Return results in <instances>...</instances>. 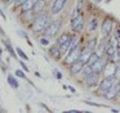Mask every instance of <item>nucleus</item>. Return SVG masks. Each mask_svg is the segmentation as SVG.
<instances>
[{"label":"nucleus","mask_w":120,"mask_h":113,"mask_svg":"<svg viewBox=\"0 0 120 113\" xmlns=\"http://www.w3.org/2000/svg\"><path fill=\"white\" fill-rule=\"evenodd\" d=\"M114 77L120 79V65L116 66V70H115V74H114Z\"/></svg>","instance_id":"obj_28"},{"label":"nucleus","mask_w":120,"mask_h":113,"mask_svg":"<svg viewBox=\"0 0 120 113\" xmlns=\"http://www.w3.org/2000/svg\"><path fill=\"white\" fill-rule=\"evenodd\" d=\"M20 65H21L22 67H23V69H24L25 71H28V68H27V66H26V65H25V64H24V62H22V61H20Z\"/></svg>","instance_id":"obj_31"},{"label":"nucleus","mask_w":120,"mask_h":113,"mask_svg":"<svg viewBox=\"0 0 120 113\" xmlns=\"http://www.w3.org/2000/svg\"><path fill=\"white\" fill-rule=\"evenodd\" d=\"M40 42H41V44H42V45H48V44H49V41L46 40V39H44V38L41 39Z\"/></svg>","instance_id":"obj_30"},{"label":"nucleus","mask_w":120,"mask_h":113,"mask_svg":"<svg viewBox=\"0 0 120 113\" xmlns=\"http://www.w3.org/2000/svg\"><path fill=\"white\" fill-rule=\"evenodd\" d=\"M113 85H114V76H106V78L101 81L99 90L101 92L105 93V92H107Z\"/></svg>","instance_id":"obj_3"},{"label":"nucleus","mask_w":120,"mask_h":113,"mask_svg":"<svg viewBox=\"0 0 120 113\" xmlns=\"http://www.w3.org/2000/svg\"><path fill=\"white\" fill-rule=\"evenodd\" d=\"M100 57L98 55H97V53H93L92 52V54H91V56L89 57V59H88V62H87V65H90L91 66L92 64H94L97 60H98Z\"/></svg>","instance_id":"obj_19"},{"label":"nucleus","mask_w":120,"mask_h":113,"mask_svg":"<svg viewBox=\"0 0 120 113\" xmlns=\"http://www.w3.org/2000/svg\"><path fill=\"white\" fill-rule=\"evenodd\" d=\"M26 1V0H16V2L18 3V4H20V3H24Z\"/></svg>","instance_id":"obj_33"},{"label":"nucleus","mask_w":120,"mask_h":113,"mask_svg":"<svg viewBox=\"0 0 120 113\" xmlns=\"http://www.w3.org/2000/svg\"><path fill=\"white\" fill-rule=\"evenodd\" d=\"M15 74H16L18 77H20V78H25V74L22 72V70H16L15 71Z\"/></svg>","instance_id":"obj_29"},{"label":"nucleus","mask_w":120,"mask_h":113,"mask_svg":"<svg viewBox=\"0 0 120 113\" xmlns=\"http://www.w3.org/2000/svg\"><path fill=\"white\" fill-rule=\"evenodd\" d=\"M16 51H17V53H18V55H19L20 57H22V58L25 59V60H28V56H26V54L20 49V48H16Z\"/></svg>","instance_id":"obj_24"},{"label":"nucleus","mask_w":120,"mask_h":113,"mask_svg":"<svg viewBox=\"0 0 120 113\" xmlns=\"http://www.w3.org/2000/svg\"><path fill=\"white\" fill-rule=\"evenodd\" d=\"M119 91H120V84L118 83L113 85L107 92H105V97H106V99H112L117 95Z\"/></svg>","instance_id":"obj_6"},{"label":"nucleus","mask_w":120,"mask_h":113,"mask_svg":"<svg viewBox=\"0 0 120 113\" xmlns=\"http://www.w3.org/2000/svg\"><path fill=\"white\" fill-rule=\"evenodd\" d=\"M95 47H96V39L89 40L87 45H86V49H88V50L92 51V52H93V50L95 49Z\"/></svg>","instance_id":"obj_21"},{"label":"nucleus","mask_w":120,"mask_h":113,"mask_svg":"<svg viewBox=\"0 0 120 113\" xmlns=\"http://www.w3.org/2000/svg\"><path fill=\"white\" fill-rule=\"evenodd\" d=\"M99 73L96 72H92L91 74L87 75V78H86V84L89 87H92V86L96 85V83L98 82V77H99Z\"/></svg>","instance_id":"obj_7"},{"label":"nucleus","mask_w":120,"mask_h":113,"mask_svg":"<svg viewBox=\"0 0 120 113\" xmlns=\"http://www.w3.org/2000/svg\"><path fill=\"white\" fill-rule=\"evenodd\" d=\"M101 30H102L103 36L106 37V36L109 35L111 30H112V22H111V20H109V19L105 20L103 22V24H102V28H101Z\"/></svg>","instance_id":"obj_9"},{"label":"nucleus","mask_w":120,"mask_h":113,"mask_svg":"<svg viewBox=\"0 0 120 113\" xmlns=\"http://www.w3.org/2000/svg\"><path fill=\"white\" fill-rule=\"evenodd\" d=\"M48 21H49V18L46 14H41L35 19L34 23H33V30L35 32H40L42 30L46 29L48 26Z\"/></svg>","instance_id":"obj_1"},{"label":"nucleus","mask_w":120,"mask_h":113,"mask_svg":"<svg viewBox=\"0 0 120 113\" xmlns=\"http://www.w3.org/2000/svg\"><path fill=\"white\" fill-rule=\"evenodd\" d=\"M116 51H117V49H116L115 45L109 44V45H108V47L106 48V54H107L108 57H110V58L114 57L115 54H116Z\"/></svg>","instance_id":"obj_15"},{"label":"nucleus","mask_w":120,"mask_h":113,"mask_svg":"<svg viewBox=\"0 0 120 113\" xmlns=\"http://www.w3.org/2000/svg\"><path fill=\"white\" fill-rule=\"evenodd\" d=\"M83 25H84V20L81 15L77 16L75 19L72 20V29L74 31H81L82 28H83Z\"/></svg>","instance_id":"obj_5"},{"label":"nucleus","mask_w":120,"mask_h":113,"mask_svg":"<svg viewBox=\"0 0 120 113\" xmlns=\"http://www.w3.org/2000/svg\"><path fill=\"white\" fill-rule=\"evenodd\" d=\"M13 1H14V0H4L5 3H12Z\"/></svg>","instance_id":"obj_35"},{"label":"nucleus","mask_w":120,"mask_h":113,"mask_svg":"<svg viewBox=\"0 0 120 113\" xmlns=\"http://www.w3.org/2000/svg\"><path fill=\"white\" fill-rule=\"evenodd\" d=\"M60 25H61V21L60 20H55L52 23H50L47 26V28L45 29V34L48 37H53L57 34V32L59 31Z\"/></svg>","instance_id":"obj_2"},{"label":"nucleus","mask_w":120,"mask_h":113,"mask_svg":"<svg viewBox=\"0 0 120 113\" xmlns=\"http://www.w3.org/2000/svg\"><path fill=\"white\" fill-rule=\"evenodd\" d=\"M83 72H84V74L87 76V75H89V74H91L92 72H93V69H92V67L90 66V65H87L84 68V70H83Z\"/></svg>","instance_id":"obj_25"},{"label":"nucleus","mask_w":120,"mask_h":113,"mask_svg":"<svg viewBox=\"0 0 120 113\" xmlns=\"http://www.w3.org/2000/svg\"><path fill=\"white\" fill-rule=\"evenodd\" d=\"M115 70H116V66L112 65V64H109V65H107L106 69H105V71H106L105 75H106V76H114Z\"/></svg>","instance_id":"obj_17"},{"label":"nucleus","mask_w":120,"mask_h":113,"mask_svg":"<svg viewBox=\"0 0 120 113\" xmlns=\"http://www.w3.org/2000/svg\"><path fill=\"white\" fill-rule=\"evenodd\" d=\"M44 6H45V1L44 0H37V2L35 3L34 7H33V13L38 15L42 12V10L44 9Z\"/></svg>","instance_id":"obj_12"},{"label":"nucleus","mask_w":120,"mask_h":113,"mask_svg":"<svg viewBox=\"0 0 120 113\" xmlns=\"http://www.w3.org/2000/svg\"><path fill=\"white\" fill-rule=\"evenodd\" d=\"M36 2H37V0H26V1L23 3L22 9L24 11H28L30 9H33V7H34Z\"/></svg>","instance_id":"obj_14"},{"label":"nucleus","mask_w":120,"mask_h":113,"mask_svg":"<svg viewBox=\"0 0 120 113\" xmlns=\"http://www.w3.org/2000/svg\"><path fill=\"white\" fill-rule=\"evenodd\" d=\"M6 45V48H7V50H8L9 51V53L11 54V55H12L13 56V57H16V54H15V52H14V50L12 49V47H11L10 46V45L9 44H5Z\"/></svg>","instance_id":"obj_27"},{"label":"nucleus","mask_w":120,"mask_h":113,"mask_svg":"<svg viewBox=\"0 0 120 113\" xmlns=\"http://www.w3.org/2000/svg\"><path fill=\"white\" fill-rule=\"evenodd\" d=\"M104 66H105V61L101 57L97 60L94 64H92V65H91L92 69H93V72H96V73L101 72V71L103 70Z\"/></svg>","instance_id":"obj_11"},{"label":"nucleus","mask_w":120,"mask_h":113,"mask_svg":"<svg viewBox=\"0 0 120 113\" xmlns=\"http://www.w3.org/2000/svg\"><path fill=\"white\" fill-rule=\"evenodd\" d=\"M57 76H58V78H61V73H58Z\"/></svg>","instance_id":"obj_36"},{"label":"nucleus","mask_w":120,"mask_h":113,"mask_svg":"<svg viewBox=\"0 0 120 113\" xmlns=\"http://www.w3.org/2000/svg\"><path fill=\"white\" fill-rule=\"evenodd\" d=\"M70 39H71L70 35H69V34H67V33H64V34H62V35L58 38L57 43H58V45H61V44L65 43L66 41H68V40H70Z\"/></svg>","instance_id":"obj_18"},{"label":"nucleus","mask_w":120,"mask_h":113,"mask_svg":"<svg viewBox=\"0 0 120 113\" xmlns=\"http://www.w3.org/2000/svg\"><path fill=\"white\" fill-rule=\"evenodd\" d=\"M0 60H1V56H0Z\"/></svg>","instance_id":"obj_37"},{"label":"nucleus","mask_w":120,"mask_h":113,"mask_svg":"<svg viewBox=\"0 0 120 113\" xmlns=\"http://www.w3.org/2000/svg\"><path fill=\"white\" fill-rule=\"evenodd\" d=\"M70 45H71V39L68 40V41H66L65 43L59 45V51H60V53H61V55L65 54L66 52L68 51V49L70 48Z\"/></svg>","instance_id":"obj_16"},{"label":"nucleus","mask_w":120,"mask_h":113,"mask_svg":"<svg viewBox=\"0 0 120 113\" xmlns=\"http://www.w3.org/2000/svg\"><path fill=\"white\" fill-rule=\"evenodd\" d=\"M80 54H81V52L76 47L72 52L68 53V57H67V59H66V63H73L75 61H77V60L79 59Z\"/></svg>","instance_id":"obj_8"},{"label":"nucleus","mask_w":120,"mask_h":113,"mask_svg":"<svg viewBox=\"0 0 120 113\" xmlns=\"http://www.w3.org/2000/svg\"><path fill=\"white\" fill-rule=\"evenodd\" d=\"M97 25H98V20H97L96 18H92L89 22V27H88L89 31H94L97 27Z\"/></svg>","instance_id":"obj_20"},{"label":"nucleus","mask_w":120,"mask_h":113,"mask_svg":"<svg viewBox=\"0 0 120 113\" xmlns=\"http://www.w3.org/2000/svg\"><path fill=\"white\" fill-rule=\"evenodd\" d=\"M105 51H106V47L104 46V44H103V43L99 44V46L97 47V51H96L97 55H98L99 57H101V56L104 54V52H105Z\"/></svg>","instance_id":"obj_23"},{"label":"nucleus","mask_w":120,"mask_h":113,"mask_svg":"<svg viewBox=\"0 0 120 113\" xmlns=\"http://www.w3.org/2000/svg\"><path fill=\"white\" fill-rule=\"evenodd\" d=\"M91 54H92V51H90V50H88V49H86L85 48V50L83 51V52H81V54H80V56H79V61H81L82 63H87L88 62V59H89V57L91 56Z\"/></svg>","instance_id":"obj_13"},{"label":"nucleus","mask_w":120,"mask_h":113,"mask_svg":"<svg viewBox=\"0 0 120 113\" xmlns=\"http://www.w3.org/2000/svg\"><path fill=\"white\" fill-rule=\"evenodd\" d=\"M83 69V63L79 60H77V61H75L73 63H71V66H70V72L72 74H77L79 73L80 71H82Z\"/></svg>","instance_id":"obj_10"},{"label":"nucleus","mask_w":120,"mask_h":113,"mask_svg":"<svg viewBox=\"0 0 120 113\" xmlns=\"http://www.w3.org/2000/svg\"><path fill=\"white\" fill-rule=\"evenodd\" d=\"M66 2H67V0H55L53 5H52V8H51L52 14H54V15L58 14L60 11L64 8Z\"/></svg>","instance_id":"obj_4"},{"label":"nucleus","mask_w":120,"mask_h":113,"mask_svg":"<svg viewBox=\"0 0 120 113\" xmlns=\"http://www.w3.org/2000/svg\"><path fill=\"white\" fill-rule=\"evenodd\" d=\"M8 83H9V85L11 86V87H13V88H17L18 87V82L16 81V79H15L14 77H12L11 75H9L8 76Z\"/></svg>","instance_id":"obj_22"},{"label":"nucleus","mask_w":120,"mask_h":113,"mask_svg":"<svg viewBox=\"0 0 120 113\" xmlns=\"http://www.w3.org/2000/svg\"><path fill=\"white\" fill-rule=\"evenodd\" d=\"M0 15H1V16H2L3 18H4V19H5V18H6V17H5V15H4V13H3V12H2V11H1V9H0Z\"/></svg>","instance_id":"obj_34"},{"label":"nucleus","mask_w":120,"mask_h":113,"mask_svg":"<svg viewBox=\"0 0 120 113\" xmlns=\"http://www.w3.org/2000/svg\"><path fill=\"white\" fill-rule=\"evenodd\" d=\"M51 52H52V55H54L55 57H59V56H61V53H60V51H59V48H52Z\"/></svg>","instance_id":"obj_26"},{"label":"nucleus","mask_w":120,"mask_h":113,"mask_svg":"<svg viewBox=\"0 0 120 113\" xmlns=\"http://www.w3.org/2000/svg\"><path fill=\"white\" fill-rule=\"evenodd\" d=\"M65 112H69V113H78V112H80V111H78V110H69V111H65Z\"/></svg>","instance_id":"obj_32"}]
</instances>
